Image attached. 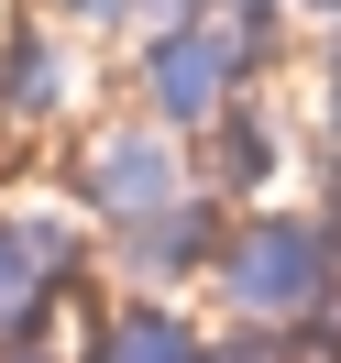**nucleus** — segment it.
<instances>
[{
  "instance_id": "f257e3e1",
  "label": "nucleus",
  "mask_w": 341,
  "mask_h": 363,
  "mask_svg": "<svg viewBox=\"0 0 341 363\" xmlns=\"http://www.w3.org/2000/svg\"><path fill=\"white\" fill-rule=\"evenodd\" d=\"M209 308L231 330H308L319 308H341V220L319 199H253L231 209L220 264H209Z\"/></svg>"
},
{
  "instance_id": "f03ea898",
  "label": "nucleus",
  "mask_w": 341,
  "mask_h": 363,
  "mask_svg": "<svg viewBox=\"0 0 341 363\" xmlns=\"http://www.w3.org/2000/svg\"><path fill=\"white\" fill-rule=\"evenodd\" d=\"M67 199L89 231H133L155 209L199 199V155H187V133H165L143 111H99L67 133Z\"/></svg>"
},
{
  "instance_id": "7ed1b4c3",
  "label": "nucleus",
  "mask_w": 341,
  "mask_h": 363,
  "mask_svg": "<svg viewBox=\"0 0 341 363\" xmlns=\"http://www.w3.org/2000/svg\"><path fill=\"white\" fill-rule=\"evenodd\" d=\"M89 264L99 231L77 220V199H0V341H67Z\"/></svg>"
},
{
  "instance_id": "20e7f679",
  "label": "nucleus",
  "mask_w": 341,
  "mask_h": 363,
  "mask_svg": "<svg viewBox=\"0 0 341 363\" xmlns=\"http://www.w3.org/2000/svg\"><path fill=\"white\" fill-rule=\"evenodd\" d=\"M89 121V45L45 23L33 0H0V133L11 143H67Z\"/></svg>"
},
{
  "instance_id": "39448f33",
  "label": "nucleus",
  "mask_w": 341,
  "mask_h": 363,
  "mask_svg": "<svg viewBox=\"0 0 341 363\" xmlns=\"http://www.w3.org/2000/svg\"><path fill=\"white\" fill-rule=\"evenodd\" d=\"M220 231H231V199L199 187V199L155 209V220H133V231H99V275H111V286H143V297H187L220 264Z\"/></svg>"
},
{
  "instance_id": "423d86ee",
  "label": "nucleus",
  "mask_w": 341,
  "mask_h": 363,
  "mask_svg": "<svg viewBox=\"0 0 341 363\" xmlns=\"http://www.w3.org/2000/svg\"><path fill=\"white\" fill-rule=\"evenodd\" d=\"M77 363H209V319H187V297H143V286H99L67 319Z\"/></svg>"
},
{
  "instance_id": "0eeeda50",
  "label": "nucleus",
  "mask_w": 341,
  "mask_h": 363,
  "mask_svg": "<svg viewBox=\"0 0 341 363\" xmlns=\"http://www.w3.org/2000/svg\"><path fill=\"white\" fill-rule=\"evenodd\" d=\"M187 155H199V187H209V199L253 209V199H275V187L297 177V121L275 111L264 89H253V99H231V111L209 121L199 143H187Z\"/></svg>"
},
{
  "instance_id": "6e6552de",
  "label": "nucleus",
  "mask_w": 341,
  "mask_h": 363,
  "mask_svg": "<svg viewBox=\"0 0 341 363\" xmlns=\"http://www.w3.org/2000/svg\"><path fill=\"white\" fill-rule=\"evenodd\" d=\"M45 23H67L77 45H133V23H143V0H33Z\"/></svg>"
},
{
  "instance_id": "1a4fd4ad",
  "label": "nucleus",
  "mask_w": 341,
  "mask_h": 363,
  "mask_svg": "<svg viewBox=\"0 0 341 363\" xmlns=\"http://www.w3.org/2000/svg\"><path fill=\"white\" fill-rule=\"evenodd\" d=\"M209 363H297V341L286 330H231L220 319V330H209Z\"/></svg>"
},
{
  "instance_id": "9d476101",
  "label": "nucleus",
  "mask_w": 341,
  "mask_h": 363,
  "mask_svg": "<svg viewBox=\"0 0 341 363\" xmlns=\"http://www.w3.org/2000/svg\"><path fill=\"white\" fill-rule=\"evenodd\" d=\"M209 11H220V0H143L133 33H177V23H209Z\"/></svg>"
},
{
  "instance_id": "9b49d317",
  "label": "nucleus",
  "mask_w": 341,
  "mask_h": 363,
  "mask_svg": "<svg viewBox=\"0 0 341 363\" xmlns=\"http://www.w3.org/2000/svg\"><path fill=\"white\" fill-rule=\"evenodd\" d=\"M0 363H77L67 341H0Z\"/></svg>"
},
{
  "instance_id": "f8f14e48",
  "label": "nucleus",
  "mask_w": 341,
  "mask_h": 363,
  "mask_svg": "<svg viewBox=\"0 0 341 363\" xmlns=\"http://www.w3.org/2000/svg\"><path fill=\"white\" fill-rule=\"evenodd\" d=\"M319 209L341 220V155H319Z\"/></svg>"
},
{
  "instance_id": "ddd939ff",
  "label": "nucleus",
  "mask_w": 341,
  "mask_h": 363,
  "mask_svg": "<svg viewBox=\"0 0 341 363\" xmlns=\"http://www.w3.org/2000/svg\"><path fill=\"white\" fill-rule=\"evenodd\" d=\"M253 11H286V23H319V0H253Z\"/></svg>"
},
{
  "instance_id": "4468645a",
  "label": "nucleus",
  "mask_w": 341,
  "mask_h": 363,
  "mask_svg": "<svg viewBox=\"0 0 341 363\" xmlns=\"http://www.w3.org/2000/svg\"><path fill=\"white\" fill-rule=\"evenodd\" d=\"M319 23H341V0H319Z\"/></svg>"
}]
</instances>
